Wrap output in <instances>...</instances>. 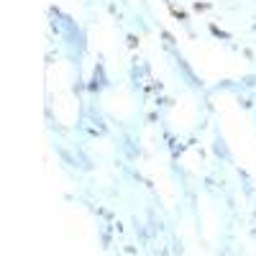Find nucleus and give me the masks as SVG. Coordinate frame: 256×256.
<instances>
[{
	"mask_svg": "<svg viewBox=\"0 0 256 256\" xmlns=\"http://www.w3.org/2000/svg\"><path fill=\"white\" fill-rule=\"evenodd\" d=\"M244 84H246V88H254V84H256V77H254V74H251V77H246V80H244Z\"/></svg>",
	"mask_w": 256,
	"mask_h": 256,
	"instance_id": "1",
	"label": "nucleus"
}]
</instances>
